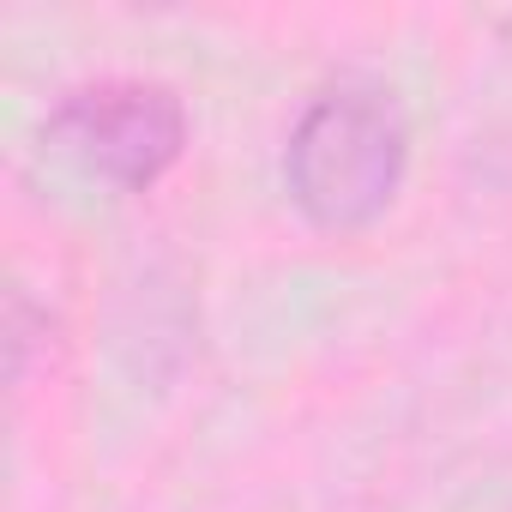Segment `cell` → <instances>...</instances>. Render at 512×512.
I'll use <instances>...</instances> for the list:
<instances>
[{"label": "cell", "instance_id": "1", "mask_svg": "<svg viewBox=\"0 0 512 512\" xmlns=\"http://www.w3.org/2000/svg\"><path fill=\"white\" fill-rule=\"evenodd\" d=\"M410 175V115L398 91L374 73H338L290 121L284 193L296 217L320 235L374 229Z\"/></svg>", "mask_w": 512, "mask_h": 512}, {"label": "cell", "instance_id": "2", "mask_svg": "<svg viewBox=\"0 0 512 512\" xmlns=\"http://www.w3.org/2000/svg\"><path fill=\"white\" fill-rule=\"evenodd\" d=\"M187 139V103L175 85L157 79H85L55 97L37 133L43 157H55L61 169L115 199L151 193L187 157Z\"/></svg>", "mask_w": 512, "mask_h": 512}]
</instances>
